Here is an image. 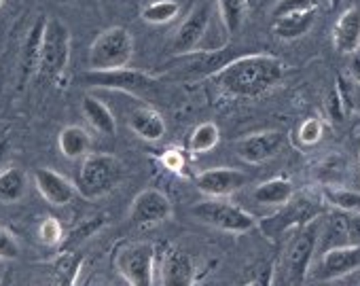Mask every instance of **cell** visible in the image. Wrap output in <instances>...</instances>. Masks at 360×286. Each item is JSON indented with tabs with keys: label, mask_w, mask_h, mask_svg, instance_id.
<instances>
[{
	"label": "cell",
	"mask_w": 360,
	"mask_h": 286,
	"mask_svg": "<svg viewBox=\"0 0 360 286\" xmlns=\"http://www.w3.org/2000/svg\"><path fill=\"white\" fill-rule=\"evenodd\" d=\"M212 79L227 96L259 98L284 79V64L269 53H246Z\"/></svg>",
	"instance_id": "obj_1"
},
{
	"label": "cell",
	"mask_w": 360,
	"mask_h": 286,
	"mask_svg": "<svg viewBox=\"0 0 360 286\" xmlns=\"http://www.w3.org/2000/svg\"><path fill=\"white\" fill-rule=\"evenodd\" d=\"M123 176L125 168L121 160L108 153H91L83 157L75 187L83 197L96 200L115 191L123 183Z\"/></svg>",
	"instance_id": "obj_2"
},
{
	"label": "cell",
	"mask_w": 360,
	"mask_h": 286,
	"mask_svg": "<svg viewBox=\"0 0 360 286\" xmlns=\"http://www.w3.org/2000/svg\"><path fill=\"white\" fill-rule=\"evenodd\" d=\"M318 233H320V225L311 221L295 229V233L286 242L280 263H282V273L290 286H299L307 278L318 246Z\"/></svg>",
	"instance_id": "obj_3"
},
{
	"label": "cell",
	"mask_w": 360,
	"mask_h": 286,
	"mask_svg": "<svg viewBox=\"0 0 360 286\" xmlns=\"http://www.w3.org/2000/svg\"><path fill=\"white\" fill-rule=\"evenodd\" d=\"M134 58V39L125 28H108L89 47V70L125 68Z\"/></svg>",
	"instance_id": "obj_4"
},
{
	"label": "cell",
	"mask_w": 360,
	"mask_h": 286,
	"mask_svg": "<svg viewBox=\"0 0 360 286\" xmlns=\"http://www.w3.org/2000/svg\"><path fill=\"white\" fill-rule=\"evenodd\" d=\"M242 53L236 47H223V49H208V51H191L176 56L174 62L167 66L172 74L178 79H204V77H214L221 72L227 64L238 60Z\"/></svg>",
	"instance_id": "obj_5"
},
{
	"label": "cell",
	"mask_w": 360,
	"mask_h": 286,
	"mask_svg": "<svg viewBox=\"0 0 360 286\" xmlns=\"http://www.w3.org/2000/svg\"><path fill=\"white\" fill-rule=\"evenodd\" d=\"M70 60V32L64 22L58 18H47L43 45H41V62L39 74L47 81L58 79Z\"/></svg>",
	"instance_id": "obj_6"
},
{
	"label": "cell",
	"mask_w": 360,
	"mask_h": 286,
	"mask_svg": "<svg viewBox=\"0 0 360 286\" xmlns=\"http://www.w3.org/2000/svg\"><path fill=\"white\" fill-rule=\"evenodd\" d=\"M193 216L214 229L227 231V233H246L255 229L257 221L252 214H248L244 208L223 200V197H210L193 206Z\"/></svg>",
	"instance_id": "obj_7"
},
{
	"label": "cell",
	"mask_w": 360,
	"mask_h": 286,
	"mask_svg": "<svg viewBox=\"0 0 360 286\" xmlns=\"http://www.w3.org/2000/svg\"><path fill=\"white\" fill-rule=\"evenodd\" d=\"M83 83L89 87H104V89H117L134 96L153 93L159 87V81L142 70L136 68H115V70H87L83 74Z\"/></svg>",
	"instance_id": "obj_8"
},
{
	"label": "cell",
	"mask_w": 360,
	"mask_h": 286,
	"mask_svg": "<svg viewBox=\"0 0 360 286\" xmlns=\"http://www.w3.org/2000/svg\"><path fill=\"white\" fill-rule=\"evenodd\" d=\"M155 246L148 242L127 244L117 252V269L129 286H153Z\"/></svg>",
	"instance_id": "obj_9"
},
{
	"label": "cell",
	"mask_w": 360,
	"mask_h": 286,
	"mask_svg": "<svg viewBox=\"0 0 360 286\" xmlns=\"http://www.w3.org/2000/svg\"><path fill=\"white\" fill-rule=\"evenodd\" d=\"M360 267V246H339L318 254V261H311L307 278L318 282H328L343 278Z\"/></svg>",
	"instance_id": "obj_10"
},
{
	"label": "cell",
	"mask_w": 360,
	"mask_h": 286,
	"mask_svg": "<svg viewBox=\"0 0 360 286\" xmlns=\"http://www.w3.org/2000/svg\"><path fill=\"white\" fill-rule=\"evenodd\" d=\"M286 145V136L278 129H265L250 134L236 142V155L246 164H265L276 157Z\"/></svg>",
	"instance_id": "obj_11"
},
{
	"label": "cell",
	"mask_w": 360,
	"mask_h": 286,
	"mask_svg": "<svg viewBox=\"0 0 360 286\" xmlns=\"http://www.w3.org/2000/svg\"><path fill=\"white\" fill-rule=\"evenodd\" d=\"M316 216H318V208L314 204H309L307 200H299V202H292L290 200L288 204L282 206V210H278L276 214L267 216L261 223V227H263V233L265 235H269L271 240H276V238H280L288 229L295 231V229H299V227L316 221Z\"/></svg>",
	"instance_id": "obj_12"
},
{
	"label": "cell",
	"mask_w": 360,
	"mask_h": 286,
	"mask_svg": "<svg viewBox=\"0 0 360 286\" xmlns=\"http://www.w3.org/2000/svg\"><path fill=\"white\" fill-rule=\"evenodd\" d=\"M210 18H212V11H210L208 3H202L191 9V13L185 18L183 24H180V28L176 30L174 41H172V49L176 56L198 51V45L202 43V39L210 26Z\"/></svg>",
	"instance_id": "obj_13"
},
{
	"label": "cell",
	"mask_w": 360,
	"mask_h": 286,
	"mask_svg": "<svg viewBox=\"0 0 360 286\" xmlns=\"http://www.w3.org/2000/svg\"><path fill=\"white\" fill-rule=\"evenodd\" d=\"M172 216L169 200L157 189H144L136 195L129 206V223L134 225H157Z\"/></svg>",
	"instance_id": "obj_14"
},
{
	"label": "cell",
	"mask_w": 360,
	"mask_h": 286,
	"mask_svg": "<svg viewBox=\"0 0 360 286\" xmlns=\"http://www.w3.org/2000/svg\"><path fill=\"white\" fill-rule=\"evenodd\" d=\"M246 174L236 168H210L198 174L195 185L210 197H227L246 185Z\"/></svg>",
	"instance_id": "obj_15"
},
{
	"label": "cell",
	"mask_w": 360,
	"mask_h": 286,
	"mask_svg": "<svg viewBox=\"0 0 360 286\" xmlns=\"http://www.w3.org/2000/svg\"><path fill=\"white\" fill-rule=\"evenodd\" d=\"M34 185H37L39 193L51 206H66L77 195V187L64 174H60L51 168H37L34 170Z\"/></svg>",
	"instance_id": "obj_16"
},
{
	"label": "cell",
	"mask_w": 360,
	"mask_h": 286,
	"mask_svg": "<svg viewBox=\"0 0 360 286\" xmlns=\"http://www.w3.org/2000/svg\"><path fill=\"white\" fill-rule=\"evenodd\" d=\"M161 286H195V263L183 250H169L161 267Z\"/></svg>",
	"instance_id": "obj_17"
},
{
	"label": "cell",
	"mask_w": 360,
	"mask_h": 286,
	"mask_svg": "<svg viewBox=\"0 0 360 286\" xmlns=\"http://www.w3.org/2000/svg\"><path fill=\"white\" fill-rule=\"evenodd\" d=\"M333 45L339 53H356L360 49V7H349L337 18Z\"/></svg>",
	"instance_id": "obj_18"
},
{
	"label": "cell",
	"mask_w": 360,
	"mask_h": 286,
	"mask_svg": "<svg viewBox=\"0 0 360 286\" xmlns=\"http://www.w3.org/2000/svg\"><path fill=\"white\" fill-rule=\"evenodd\" d=\"M45 24H47V18H39L32 24V30L26 37V43H24V49H22V58H20V83L22 85H26L39 72Z\"/></svg>",
	"instance_id": "obj_19"
},
{
	"label": "cell",
	"mask_w": 360,
	"mask_h": 286,
	"mask_svg": "<svg viewBox=\"0 0 360 286\" xmlns=\"http://www.w3.org/2000/svg\"><path fill=\"white\" fill-rule=\"evenodd\" d=\"M339 246H349V233H347V214L343 210H335L324 219V223L320 225V233H318V246H316V254L330 250V248H339Z\"/></svg>",
	"instance_id": "obj_20"
},
{
	"label": "cell",
	"mask_w": 360,
	"mask_h": 286,
	"mask_svg": "<svg viewBox=\"0 0 360 286\" xmlns=\"http://www.w3.org/2000/svg\"><path fill=\"white\" fill-rule=\"evenodd\" d=\"M316 15H318V9L282 15V18L274 20V34L280 41H288V43L297 41V39L305 37L311 30V26L316 22Z\"/></svg>",
	"instance_id": "obj_21"
},
{
	"label": "cell",
	"mask_w": 360,
	"mask_h": 286,
	"mask_svg": "<svg viewBox=\"0 0 360 286\" xmlns=\"http://www.w3.org/2000/svg\"><path fill=\"white\" fill-rule=\"evenodd\" d=\"M295 195V185L288 178H271L252 189V200L259 206H284L292 200Z\"/></svg>",
	"instance_id": "obj_22"
},
{
	"label": "cell",
	"mask_w": 360,
	"mask_h": 286,
	"mask_svg": "<svg viewBox=\"0 0 360 286\" xmlns=\"http://www.w3.org/2000/svg\"><path fill=\"white\" fill-rule=\"evenodd\" d=\"M81 108H83V115L85 119L89 121V125L102 134V136H115L117 134V121H115V115L112 110L96 96H85L83 102H81Z\"/></svg>",
	"instance_id": "obj_23"
},
{
	"label": "cell",
	"mask_w": 360,
	"mask_h": 286,
	"mask_svg": "<svg viewBox=\"0 0 360 286\" xmlns=\"http://www.w3.org/2000/svg\"><path fill=\"white\" fill-rule=\"evenodd\" d=\"M129 127L134 134H138L142 140H148V142H157L165 134V121L153 108H136L129 115Z\"/></svg>",
	"instance_id": "obj_24"
},
{
	"label": "cell",
	"mask_w": 360,
	"mask_h": 286,
	"mask_svg": "<svg viewBox=\"0 0 360 286\" xmlns=\"http://www.w3.org/2000/svg\"><path fill=\"white\" fill-rule=\"evenodd\" d=\"M60 151L64 157L68 160H79V157H85V153L89 151V145H91V138L89 134L79 127V125H68L60 131Z\"/></svg>",
	"instance_id": "obj_25"
},
{
	"label": "cell",
	"mask_w": 360,
	"mask_h": 286,
	"mask_svg": "<svg viewBox=\"0 0 360 286\" xmlns=\"http://www.w3.org/2000/svg\"><path fill=\"white\" fill-rule=\"evenodd\" d=\"M26 172L22 168H7L0 172V202L3 204H15L26 193Z\"/></svg>",
	"instance_id": "obj_26"
},
{
	"label": "cell",
	"mask_w": 360,
	"mask_h": 286,
	"mask_svg": "<svg viewBox=\"0 0 360 286\" xmlns=\"http://www.w3.org/2000/svg\"><path fill=\"white\" fill-rule=\"evenodd\" d=\"M217 3H219V13L227 32L229 34L240 32L248 13V0H217Z\"/></svg>",
	"instance_id": "obj_27"
},
{
	"label": "cell",
	"mask_w": 360,
	"mask_h": 286,
	"mask_svg": "<svg viewBox=\"0 0 360 286\" xmlns=\"http://www.w3.org/2000/svg\"><path fill=\"white\" fill-rule=\"evenodd\" d=\"M322 197L335 210L360 214V191H352V189H343V187H322Z\"/></svg>",
	"instance_id": "obj_28"
},
{
	"label": "cell",
	"mask_w": 360,
	"mask_h": 286,
	"mask_svg": "<svg viewBox=\"0 0 360 286\" xmlns=\"http://www.w3.org/2000/svg\"><path fill=\"white\" fill-rule=\"evenodd\" d=\"M221 140V131L217 123H202L189 136V149L193 153H208L212 151Z\"/></svg>",
	"instance_id": "obj_29"
},
{
	"label": "cell",
	"mask_w": 360,
	"mask_h": 286,
	"mask_svg": "<svg viewBox=\"0 0 360 286\" xmlns=\"http://www.w3.org/2000/svg\"><path fill=\"white\" fill-rule=\"evenodd\" d=\"M178 13H180V7H178L176 0H155V3H150V5L140 13V18H142L146 24L163 26V24H169Z\"/></svg>",
	"instance_id": "obj_30"
},
{
	"label": "cell",
	"mask_w": 360,
	"mask_h": 286,
	"mask_svg": "<svg viewBox=\"0 0 360 286\" xmlns=\"http://www.w3.org/2000/svg\"><path fill=\"white\" fill-rule=\"evenodd\" d=\"M320 0H278L271 9V18L278 20L282 15H288V13H299V11H311V9H318Z\"/></svg>",
	"instance_id": "obj_31"
},
{
	"label": "cell",
	"mask_w": 360,
	"mask_h": 286,
	"mask_svg": "<svg viewBox=\"0 0 360 286\" xmlns=\"http://www.w3.org/2000/svg\"><path fill=\"white\" fill-rule=\"evenodd\" d=\"M345 106H347V98H345V93L341 91V87L337 85V87L328 93L326 104H324L328 119H330V121H335V123H341V121H343V117H345V112H347V110H345Z\"/></svg>",
	"instance_id": "obj_32"
},
{
	"label": "cell",
	"mask_w": 360,
	"mask_h": 286,
	"mask_svg": "<svg viewBox=\"0 0 360 286\" xmlns=\"http://www.w3.org/2000/svg\"><path fill=\"white\" fill-rule=\"evenodd\" d=\"M322 121L320 119H316V117H309V119H305L301 125H299V142L303 147H311V145H316V142L322 138Z\"/></svg>",
	"instance_id": "obj_33"
},
{
	"label": "cell",
	"mask_w": 360,
	"mask_h": 286,
	"mask_svg": "<svg viewBox=\"0 0 360 286\" xmlns=\"http://www.w3.org/2000/svg\"><path fill=\"white\" fill-rule=\"evenodd\" d=\"M39 238L41 242H45L47 246H56L62 242V223L53 216H47L41 227H39Z\"/></svg>",
	"instance_id": "obj_34"
},
{
	"label": "cell",
	"mask_w": 360,
	"mask_h": 286,
	"mask_svg": "<svg viewBox=\"0 0 360 286\" xmlns=\"http://www.w3.org/2000/svg\"><path fill=\"white\" fill-rule=\"evenodd\" d=\"M20 256V244L18 240L7 231L0 227V259L3 261H13Z\"/></svg>",
	"instance_id": "obj_35"
},
{
	"label": "cell",
	"mask_w": 360,
	"mask_h": 286,
	"mask_svg": "<svg viewBox=\"0 0 360 286\" xmlns=\"http://www.w3.org/2000/svg\"><path fill=\"white\" fill-rule=\"evenodd\" d=\"M102 223H104V219H102V216H100V219H89V221H85L83 225H79V227H77V231H72V235H70V240H68V242H70V244H72V242H77V240L81 242L83 238H87V235L96 233V231L102 227Z\"/></svg>",
	"instance_id": "obj_36"
},
{
	"label": "cell",
	"mask_w": 360,
	"mask_h": 286,
	"mask_svg": "<svg viewBox=\"0 0 360 286\" xmlns=\"http://www.w3.org/2000/svg\"><path fill=\"white\" fill-rule=\"evenodd\" d=\"M347 214V233H349V244L360 246V214L358 212H345Z\"/></svg>",
	"instance_id": "obj_37"
},
{
	"label": "cell",
	"mask_w": 360,
	"mask_h": 286,
	"mask_svg": "<svg viewBox=\"0 0 360 286\" xmlns=\"http://www.w3.org/2000/svg\"><path fill=\"white\" fill-rule=\"evenodd\" d=\"M271 278H274V273H271V269H269V271H267V273H263L261 278L252 280L248 286H271Z\"/></svg>",
	"instance_id": "obj_38"
},
{
	"label": "cell",
	"mask_w": 360,
	"mask_h": 286,
	"mask_svg": "<svg viewBox=\"0 0 360 286\" xmlns=\"http://www.w3.org/2000/svg\"><path fill=\"white\" fill-rule=\"evenodd\" d=\"M349 74L360 83V56H354V60L349 64Z\"/></svg>",
	"instance_id": "obj_39"
},
{
	"label": "cell",
	"mask_w": 360,
	"mask_h": 286,
	"mask_svg": "<svg viewBox=\"0 0 360 286\" xmlns=\"http://www.w3.org/2000/svg\"><path fill=\"white\" fill-rule=\"evenodd\" d=\"M7 157H9V145H7L5 140H0V170H3Z\"/></svg>",
	"instance_id": "obj_40"
},
{
	"label": "cell",
	"mask_w": 360,
	"mask_h": 286,
	"mask_svg": "<svg viewBox=\"0 0 360 286\" xmlns=\"http://www.w3.org/2000/svg\"><path fill=\"white\" fill-rule=\"evenodd\" d=\"M328 3H330V7H333V9H337V7L343 3V0H328Z\"/></svg>",
	"instance_id": "obj_41"
},
{
	"label": "cell",
	"mask_w": 360,
	"mask_h": 286,
	"mask_svg": "<svg viewBox=\"0 0 360 286\" xmlns=\"http://www.w3.org/2000/svg\"><path fill=\"white\" fill-rule=\"evenodd\" d=\"M0 280H3V267H0Z\"/></svg>",
	"instance_id": "obj_42"
},
{
	"label": "cell",
	"mask_w": 360,
	"mask_h": 286,
	"mask_svg": "<svg viewBox=\"0 0 360 286\" xmlns=\"http://www.w3.org/2000/svg\"><path fill=\"white\" fill-rule=\"evenodd\" d=\"M0 5H3V0H0Z\"/></svg>",
	"instance_id": "obj_43"
},
{
	"label": "cell",
	"mask_w": 360,
	"mask_h": 286,
	"mask_svg": "<svg viewBox=\"0 0 360 286\" xmlns=\"http://www.w3.org/2000/svg\"><path fill=\"white\" fill-rule=\"evenodd\" d=\"M358 56H360V53H358Z\"/></svg>",
	"instance_id": "obj_44"
}]
</instances>
